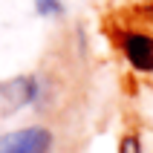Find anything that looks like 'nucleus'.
<instances>
[{"label":"nucleus","instance_id":"nucleus-1","mask_svg":"<svg viewBox=\"0 0 153 153\" xmlns=\"http://www.w3.org/2000/svg\"><path fill=\"white\" fill-rule=\"evenodd\" d=\"M52 133L46 127H23L0 136V153H49Z\"/></svg>","mask_w":153,"mask_h":153},{"label":"nucleus","instance_id":"nucleus-2","mask_svg":"<svg viewBox=\"0 0 153 153\" xmlns=\"http://www.w3.org/2000/svg\"><path fill=\"white\" fill-rule=\"evenodd\" d=\"M38 93H41V84L35 75H20L12 81H3L0 84V116H9V113L32 104L38 98Z\"/></svg>","mask_w":153,"mask_h":153},{"label":"nucleus","instance_id":"nucleus-3","mask_svg":"<svg viewBox=\"0 0 153 153\" xmlns=\"http://www.w3.org/2000/svg\"><path fill=\"white\" fill-rule=\"evenodd\" d=\"M121 52L133 69L153 72V35L147 32H124L121 35Z\"/></svg>","mask_w":153,"mask_h":153},{"label":"nucleus","instance_id":"nucleus-4","mask_svg":"<svg viewBox=\"0 0 153 153\" xmlns=\"http://www.w3.org/2000/svg\"><path fill=\"white\" fill-rule=\"evenodd\" d=\"M35 9L41 12V15H61L64 6H61V0H35Z\"/></svg>","mask_w":153,"mask_h":153},{"label":"nucleus","instance_id":"nucleus-5","mask_svg":"<svg viewBox=\"0 0 153 153\" xmlns=\"http://www.w3.org/2000/svg\"><path fill=\"white\" fill-rule=\"evenodd\" d=\"M119 153H142V142H139V136L127 133V136L121 139V145H119Z\"/></svg>","mask_w":153,"mask_h":153}]
</instances>
